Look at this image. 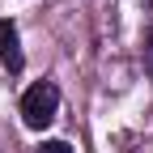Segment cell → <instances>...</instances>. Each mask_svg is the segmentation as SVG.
<instances>
[{
    "label": "cell",
    "mask_w": 153,
    "mask_h": 153,
    "mask_svg": "<svg viewBox=\"0 0 153 153\" xmlns=\"http://www.w3.org/2000/svg\"><path fill=\"white\" fill-rule=\"evenodd\" d=\"M0 60L9 72H22V43H17V26L9 17H0Z\"/></svg>",
    "instance_id": "obj_2"
},
{
    "label": "cell",
    "mask_w": 153,
    "mask_h": 153,
    "mask_svg": "<svg viewBox=\"0 0 153 153\" xmlns=\"http://www.w3.org/2000/svg\"><path fill=\"white\" fill-rule=\"evenodd\" d=\"M55 106H60V89H55V81H38V85H30L26 98H22V119H26V128L43 132V128L55 119Z\"/></svg>",
    "instance_id": "obj_1"
},
{
    "label": "cell",
    "mask_w": 153,
    "mask_h": 153,
    "mask_svg": "<svg viewBox=\"0 0 153 153\" xmlns=\"http://www.w3.org/2000/svg\"><path fill=\"white\" fill-rule=\"evenodd\" d=\"M38 153H72V149H68V140H43Z\"/></svg>",
    "instance_id": "obj_3"
}]
</instances>
